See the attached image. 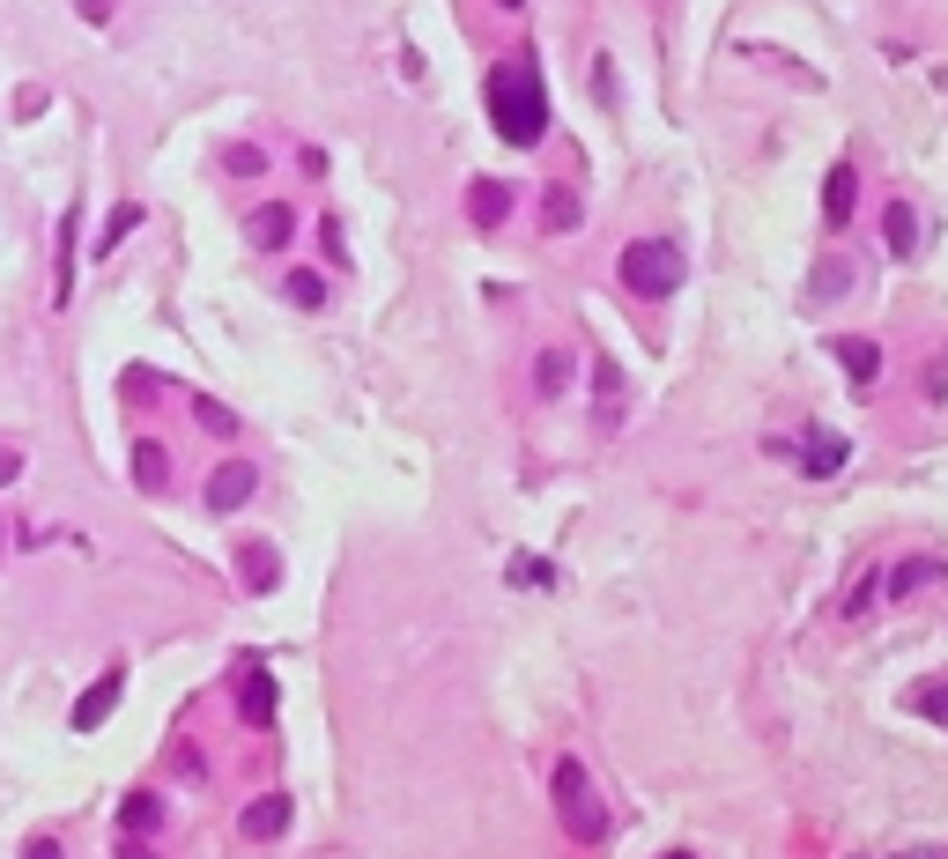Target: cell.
<instances>
[{
  "label": "cell",
  "instance_id": "obj_30",
  "mask_svg": "<svg viewBox=\"0 0 948 859\" xmlns=\"http://www.w3.org/2000/svg\"><path fill=\"white\" fill-rule=\"evenodd\" d=\"M496 8H527V0H496Z\"/></svg>",
  "mask_w": 948,
  "mask_h": 859
},
{
  "label": "cell",
  "instance_id": "obj_4",
  "mask_svg": "<svg viewBox=\"0 0 948 859\" xmlns=\"http://www.w3.org/2000/svg\"><path fill=\"white\" fill-rule=\"evenodd\" d=\"M934 578H948L941 556H911V564H897V571L882 578V593H889V608H897V601H911V593H919V585H934Z\"/></svg>",
  "mask_w": 948,
  "mask_h": 859
},
{
  "label": "cell",
  "instance_id": "obj_27",
  "mask_svg": "<svg viewBox=\"0 0 948 859\" xmlns=\"http://www.w3.org/2000/svg\"><path fill=\"white\" fill-rule=\"evenodd\" d=\"M23 859H60V845H52V837H38V845H30Z\"/></svg>",
  "mask_w": 948,
  "mask_h": 859
},
{
  "label": "cell",
  "instance_id": "obj_14",
  "mask_svg": "<svg viewBox=\"0 0 948 859\" xmlns=\"http://www.w3.org/2000/svg\"><path fill=\"white\" fill-rule=\"evenodd\" d=\"M578 215H585V201H578L571 186H548V201H541V223H548V230H578Z\"/></svg>",
  "mask_w": 948,
  "mask_h": 859
},
{
  "label": "cell",
  "instance_id": "obj_24",
  "mask_svg": "<svg viewBox=\"0 0 948 859\" xmlns=\"http://www.w3.org/2000/svg\"><path fill=\"white\" fill-rule=\"evenodd\" d=\"M201 430L207 438H238V415L223 408V401H201Z\"/></svg>",
  "mask_w": 948,
  "mask_h": 859
},
{
  "label": "cell",
  "instance_id": "obj_11",
  "mask_svg": "<svg viewBox=\"0 0 948 859\" xmlns=\"http://www.w3.org/2000/svg\"><path fill=\"white\" fill-rule=\"evenodd\" d=\"M852 193H860V170H852V164H830V178H823V215H830V230L852 215Z\"/></svg>",
  "mask_w": 948,
  "mask_h": 859
},
{
  "label": "cell",
  "instance_id": "obj_2",
  "mask_svg": "<svg viewBox=\"0 0 948 859\" xmlns=\"http://www.w3.org/2000/svg\"><path fill=\"white\" fill-rule=\"evenodd\" d=\"M548 793H556V816H564V830H571L578 845H601V837H608V808L593 800V778H585L578 756L556 763V785H548Z\"/></svg>",
  "mask_w": 948,
  "mask_h": 859
},
{
  "label": "cell",
  "instance_id": "obj_13",
  "mask_svg": "<svg viewBox=\"0 0 948 859\" xmlns=\"http://www.w3.org/2000/svg\"><path fill=\"white\" fill-rule=\"evenodd\" d=\"M289 230H296V215H289L282 201H267L260 215H252V245H267V252H275V245H289Z\"/></svg>",
  "mask_w": 948,
  "mask_h": 859
},
{
  "label": "cell",
  "instance_id": "obj_16",
  "mask_svg": "<svg viewBox=\"0 0 948 859\" xmlns=\"http://www.w3.org/2000/svg\"><path fill=\"white\" fill-rule=\"evenodd\" d=\"M467 207H475V223H482V230H496V223H504V207H511V201H504V186H496V178H482V186H475V201H467Z\"/></svg>",
  "mask_w": 948,
  "mask_h": 859
},
{
  "label": "cell",
  "instance_id": "obj_12",
  "mask_svg": "<svg viewBox=\"0 0 948 859\" xmlns=\"http://www.w3.org/2000/svg\"><path fill=\"white\" fill-rule=\"evenodd\" d=\"M75 230H83V215L67 207V215H60V275H52V304L75 296Z\"/></svg>",
  "mask_w": 948,
  "mask_h": 859
},
{
  "label": "cell",
  "instance_id": "obj_5",
  "mask_svg": "<svg viewBox=\"0 0 948 859\" xmlns=\"http://www.w3.org/2000/svg\"><path fill=\"white\" fill-rule=\"evenodd\" d=\"M238 711H245V727H267V719H275V674H267V667H245Z\"/></svg>",
  "mask_w": 948,
  "mask_h": 859
},
{
  "label": "cell",
  "instance_id": "obj_28",
  "mask_svg": "<svg viewBox=\"0 0 948 859\" xmlns=\"http://www.w3.org/2000/svg\"><path fill=\"white\" fill-rule=\"evenodd\" d=\"M119 859H156V852H134V845H126V852H119Z\"/></svg>",
  "mask_w": 948,
  "mask_h": 859
},
{
  "label": "cell",
  "instance_id": "obj_22",
  "mask_svg": "<svg viewBox=\"0 0 948 859\" xmlns=\"http://www.w3.org/2000/svg\"><path fill=\"white\" fill-rule=\"evenodd\" d=\"M134 223H141V207H134V201H126V207H112V223H104V238H97V252H119V238L134 230Z\"/></svg>",
  "mask_w": 948,
  "mask_h": 859
},
{
  "label": "cell",
  "instance_id": "obj_7",
  "mask_svg": "<svg viewBox=\"0 0 948 859\" xmlns=\"http://www.w3.org/2000/svg\"><path fill=\"white\" fill-rule=\"evenodd\" d=\"M289 816H296V808H289V793H267V800H252V808H245V822H238V830L267 845V837H282V830H289Z\"/></svg>",
  "mask_w": 948,
  "mask_h": 859
},
{
  "label": "cell",
  "instance_id": "obj_1",
  "mask_svg": "<svg viewBox=\"0 0 948 859\" xmlns=\"http://www.w3.org/2000/svg\"><path fill=\"white\" fill-rule=\"evenodd\" d=\"M482 97H490V126L511 141V149H534L541 134H548V89H541L534 60H504V67H490Z\"/></svg>",
  "mask_w": 948,
  "mask_h": 859
},
{
  "label": "cell",
  "instance_id": "obj_18",
  "mask_svg": "<svg viewBox=\"0 0 948 859\" xmlns=\"http://www.w3.org/2000/svg\"><path fill=\"white\" fill-rule=\"evenodd\" d=\"M119 822H126V830H156V822H164V808H156V793H134V800L119 808Z\"/></svg>",
  "mask_w": 948,
  "mask_h": 859
},
{
  "label": "cell",
  "instance_id": "obj_25",
  "mask_svg": "<svg viewBox=\"0 0 948 859\" xmlns=\"http://www.w3.org/2000/svg\"><path fill=\"white\" fill-rule=\"evenodd\" d=\"M223 164L238 170V178H260V170H267V156H260V149H252V141H238V149H230V156H223Z\"/></svg>",
  "mask_w": 948,
  "mask_h": 859
},
{
  "label": "cell",
  "instance_id": "obj_29",
  "mask_svg": "<svg viewBox=\"0 0 948 859\" xmlns=\"http://www.w3.org/2000/svg\"><path fill=\"white\" fill-rule=\"evenodd\" d=\"M660 859H697V852H660Z\"/></svg>",
  "mask_w": 948,
  "mask_h": 859
},
{
  "label": "cell",
  "instance_id": "obj_9",
  "mask_svg": "<svg viewBox=\"0 0 948 859\" xmlns=\"http://www.w3.org/2000/svg\"><path fill=\"white\" fill-rule=\"evenodd\" d=\"M252 490H260V475H252L245 459H238V467H223V475L207 482V504H215V511H238V504H245Z\"/></svg>",
  "mask_w": 948,
  "mask_h": 859
},
{
  "label": "cell",
  "instance_id": "obj_23",
  "mask_svg": "<svg viewBox=\"0 0 948 859\" xmlns=\"http://www.w3.org/2000/svg\"><path fill=\"white\" fill-rule=\"evenodd\" d=\"M275 571H282V564L267 556V541H245V578L252 585H275Z\"/></svg>",
  "mask_w": 948,
  "mask_h": 859
},
{
  "label": "cell",
  "instance_id": "obj_20",
  "mask_svg": "<svg viewBox=\"0 0 948 859\" xmlns=\"http://www.w3.org/2000/svg\"><path fill=\"white\" fill-rule=\"evenodd\" d=\"M289 304H304V312H319V304H327V282L296 267V275H289Z\"/></svg>",
  "mask_w": 948,
  "mask_h": 859
},
{
  "label": "cell",
  "instance_id": "obj_6",
  "mask_svg": "<svg viewBox=\"0 0 948 859\" xmlns=\"http://www.w3.org/2000/svg\"><path fill=\"white\" fill-rule=\"evenodd\" d=\"M882 245H889V260H911V252H919V215H911V201L882 207Z\"/></svg>",
  "mask_w": 948,
  "mask_h": 859
},
{
  "label": "cell",
  "instance_id": "obj_3",
  "mask_svg": "<svg viewBox=\"0 0 948 859\" xmlns=\"http://www.w3.org/2000/svg\"><path fill=\"white\" fill-rule=\"evenodd\" d=\"M622 282L637 289V296H653V304H660V296H674V289H682V252L667 245V238H637V245L622 252Z\"/></svg>",
  "mask_w": 948,
  "mask_h": 859
},
{
  "label": "cell",
  "instance_id": "obj_26",
  "mask_svg": "<svg viewBox=\"0 0 948 859\" xmlns=\"http://www.w3.org/2000/svg\"><path fill=\"white\" fill-rule=\"evenodd\" d=\"M15 475H23V452H8V445H0V490H8Z\"/></svg>",
  "mask_w": 948,
  "mask_h": 859
},
{
  "label": "cell",
  "instance_id": "obj_15",
  "mask_svg": "<svg viewBox=\"0 0 948 859\" xmlns=\"http://www.w3.org/2000/svg\"><path fill=\"white\" fill-rule=\"evenodd\" d=\"M134 482H141V490H164V482H170L164 445H134Z\"/></svg>",
  "mask_w": 948,
  "mask_h": 859
},
{
  "label": "cell",
  "instance_id": "obj_17",
  "mask_svg": "<svg viewBox=\"0 0 948 859\" xmlns=\"http://www.w3.org/2000/svg\"><path fill=\"white\" fill-rule=\"evenodd\" d=\"M911 711H926L934 727H948V682H919V690H911Z\"/></svg>",
  "mask_w": 948,
  "mask_h": 859
},
{
  "label": "cell",
  "instance_id": "obj_21",
  "mask_svg": "<svg viewBox=\"0 0 948 859\" xmlns=\"http://www.w3.org/2000/svg\"><path fill=\"white\" fill-rule=\"evenodd\" d=\"M541 393H564V386H571V356H564V349H548V356H541V378H534Z\"/></svg>",
  "mask_w": 948,
  "mask_h": 859
},
{
  "label": "cell",
  "instance_id": "obj_19",
  "mask_svg": "<svg viewBox=\"0 0 948 859\" xmlns=\"http://www.w3.org/2000/svg\"><path fill=\"white\" fill-rule=\"evenodd\" d=\"M845 467V438H816L808 445V475H837Z\"/></svg>",
  "mask_w": 948,
  "mask_h": 859
},
{
  "label": "cell",
  "instance_id": "obj_10",
  "mask_svg": "<svg viewBox=\"0 0 948 859\" xmlns=\"http://www.w3.org/2000/svg\"><path fill=\"white\" fill-rule=\"evenodd\" d=\"M830 356L852 370L860 386H874V370H882V349H874V341H860V333H837V341H830Z\"/></svg>",
  "mask_w": 948,
  "mask_h": 859
},
{
  "label": "cell",
  "instance_id": "obj_8",
  "mask_svg": "<svg viewBox=\"0 0 948 859\" xmlns=\"http://www.w3.org/2000/svg\"><path fill=\"white\" fill-rule=\"evenodd\" d=\"M119 690H126V674L112 667V674H104V682H97V690H89L83 704H75V727H83V734H89V727H104V719L119 711Z\"/></svg>",
  "mask_w": 948,
  "mask_h": 859
}]
</instances>
